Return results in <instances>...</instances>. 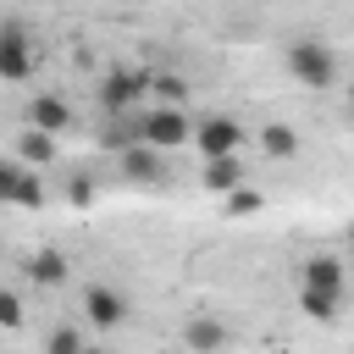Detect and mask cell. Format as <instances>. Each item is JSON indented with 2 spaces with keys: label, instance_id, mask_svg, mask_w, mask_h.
<instances>
[{
  "label": "cell",
  "instance_id": "19",
  "mask_svg": "<svg viewBox=\"0 0 354 354\" xmlns=\"http://www.w3.org/2000/svg\"><path fill=\"white\" fill-rule=\"evenodd\" d=\"M44 354H83V332L77 326H55L44 337Z\"/></svg>",
  "mask_w": 354,
  "mask_h": 354
},
{
  "label": "cell",
  "instance_id": "22",
  "mask_svg": "<svg viewBox=\"0 0 354 354\" xmlns=\"http://www.w3.org/2000/svg\"><path fill=\"white\" fill-rule=\"evenodd\" d=\"M72 205H94V183H72Z\"/></svg>",
  "mask_w": 354,
  "mask_h": 354
},
{
  "label": "cell",
  "instance_id": "17",
  "mask_svg": "<svg viewBox=\"0 0 354 354\" xmlns=\"http://www.w3.org/2000/svg\"><path fill=\"white\" fill-rule=\"evenodd\" d=\"M299 310H304L310 321H337L343 299H337V293H299Z\"/></svg>",
  "mask_w": 354,
  "mask_h": 354
},
{
  "label": "cell",
  "instance_id": "18",
  "mask_svg": "<svg viewBox=\"0 0 354 354\" xmlns=\"http://www.w3.org/2000/svg\"><path fill=\"white\" fill-rule=\"evenodd\" d=\"M221 210L227 216H249V210H266V194H254V188H232V194H221Z\"/></svg>",
  "mask_w": 354,
  "mask_h": 354
},
{
  "label": "cell",
  "instance_id": "12",
  "mask_svg": "<svg viewBox=\"0 0 354 354\" xmlns=\"http://www.w3.org/2000/svg\"><path fill=\"white\" fill-rule=\"evenodd\" d=\"M66 271H72V266H66L61 249H33V254H28V282H39V288H61Z\"/></svg>",
  "mask_w": 354,
  "mask_h": 354
},
{
  "label": "cell",
  "instance_id": "25",
  "mask_svg": "<svg viewBox=\"0 0 354 354\" xmlns=\"http://www.w3.org/2000/svg\"><path fill=\"white\" fill-rule=\"evenodd\" d=\"M83 354H105V348H88V343H83Z\"/></svg>",
  "mask_w": 354,
  "mask_h": 354
},
{
  "label": "cell",
  "instance_id": "21",
  "mask_svg": "<svg viewBox=\"0 0 354 354\" xmlns=\"http://www.w3.org/2000/svg\"><path fill=\"white\" fill-rule=\"evenodd\" d=\"M22 171H28L22 160H6V155H0V205L11 199V188H17V177H22Z\"/></svg>",
  "mask_w": 354,
  "mask_h": 354
},
{
  "label": "cell",
  "instance_id": "7",
  "mask_svg": "<svg viewBox=\"0 0 354 354\" xmlns=\"http://www.w3.org/2000/svg\"><path fill=\"white\" fill-rule=\"evenodd\" d=\"M116 166H122V177L127 183H138V188H160L166 183V149H155V144H127V149H116Z\"/></svg>",
  "mask_w": 354,
  "mask_h": 354
},
{
  "label": "cell",
  "instance_id": "8",
  "mask_svg": "<svg viewBox=\"0 0 354 354\" xmlns=\"http://www.w3.org/2000/svg\"><path fill=\"white\" fill-rule=\"evenodd\" d=\"M343 288H348V266H343V254L321 249V254H310V260L299 266V293H337V299H343Z\"/></svg>",
  "mask_w": 354,
  "mask_h": 354
},
{
  "label": "cell",
  "instance_id": "24",
  "mask_svg": "<svg viewBox=\"0 0 354 354\" xmlns=\"http://www.w3.org/2000/svg\"><path fill=\"white\" fill-rule=\"evenodd\" d=\"M348 116H354V83H348Z\"/></svg>",
  "mask_w": 354,
  "mask_h": 354
},
{
  "label": "cell",
  "instance_id": "5",
  "mask_svg": "<svg viewBox=\"0 0 354 354\" xmlns=\"http://www.w3.org/2000/svg\"><path fill=\"white\" fill-rule=\"evenodd\" d=\"M83 310H88V326H94V332H116V326L127 321L133 299H127L116 282H88V288H83Z\"/></svg>",
  "mask_w": 354,
  "mask_h": 354
},
{
  "label": "cell",
  "instance_id": "15",
  "mask_svg": "<svg viewBox=\"0 0 354 354\" xmlns=\"http://www.w3.org/2000/svg\"><path fill=\"white\" fill-rule=\"evenodd\" d=\"M6 205H11V210H44V171H33V166H28V171L17 177V188H11V199H6Z\"/></svg>",
  "mask_w": 354,
  "mask_h": 354
},
{
  "label": "cell",
  "instance_id": "16",
  "mask_svg": "<svg viewBox=\"0 0 354 354\" xmlns=\"http://www.w3.org/2000/svg\"><path fill=\"white\" fill-rule=\"evenodd\" d=\"M149 94H155V105H183L188 100V77L183 72H149Z\"/></svg>",
  "mask_w": 354,
  "mask_h": 354
},
{
  "label": "cell",
  "instance_id": "14",
  "mask_svg": "<svg viewBox=\"0 0 354 354\" xmlns=\"http://www.w3.org/2000/svg\"><path fill=\"white\" fill-rule=\"evenodd\" d=\"M17 160H22V166H33V171H44V166L55 160V133H39V127H28V133L17 138Z\"/></svg>",
  "mask_w": 354,
  "mask_h": 354
},
{
  "label": "cell",
  "instance_id": "10",
  "mask_svg": "<svg viewBox=\"0 0 354 354\" xmlns=\"http://www.w3.org/2000/svg\"><path fill=\"white\" fill-rule=\"evenodd\" d=\"M22 116H28V127H39V133H55V138L72 127V105H66L61 94H50V88H39V94L28 100V111H22Z\"/></svg>",
  "mask_w": 354,
  "mask_h": 354
},
{
  "label": "cell",
  "instance_id": "20",
  "mask_svg": "<svg viewBox=\"0 0 354 354\" xmlns=\"http://www.w3.org/2000/svg\"><path fill=\"white\" fill-rule=\"evenodd\" d=\"M0 326L6 332L22 326V293H11V288H0Z\"/></svg>",
  "mask_w": 354,
  "mask_h": 354
},
{
  "label": "cell",
  "instance_id": "13",
  "mask_svg": "<svg viewBox=\"0 0 354 354\" xmlns=\"http://www.w3.org/2000/svg\"><path fill=\"white\" fill-rule=\"evenodd\" d=\"M260 155H266V160H293V155H299V133H293L288 122H266V127H260Z\"/></svg>",
  "mask_w": 354,
  "mask_h": 354
},
{
  "label": "cell",
  "instance_id": "11",
  "mask_svg": "<svg viewBox=\"0 0 354 354\" xmlns=\"http://www.w3.org/2000/svg\"><path fill=\"white\" fill-rule=\"evenodd\" d=\"M199 183H205V194H232L243 183V160L238 155H216V160H205Z\"/></svg>",
  "mask_w": 354,
  "mask_h": 354
},
{
  "label": "cell",
  "instance_id": "6",
  "mask_svg": "<svg viewBox=\"0 0 354 354\" xmlns=\"http://www.w3.org/2000/svg\"><path fill=\"white\" fill-rule=\"evenodd\" d=\"M205 160H216V155H238V144H243V127H238V116H199L194 122V138H188Z\"/></svg>",
  "mask_w": 354,
  "mask_h": 354
},
{
  "label": "cell",
  "instance_id": "23",
  "mask_svg": "<svg viewBox=\"0 0 354 354\" xmlns=\"http://www.w3.org/2000/svg\"><path fill=\"white\" fill-rule=\"evenodd\" d=\"M343 249H348V254H354V221H348V232H343Z\"/></svg>",
  "mask_w": 354,
  "mask_h": 354
},
{
  "label": "cell",
  "instance_id": "4",
  "mask_svg": "<svg viewBox=\"0 0 354 354\" xmlns=\"http://www.w3.org/2000/svg\"><path fill=\"white\" fill-rule=\"evenodd\" d=\"M39 66V44L22 22H0V77L6 83H28Z\"/></svg>",
  "mask_w": 354,
  "mask_h": 354
},
{
  "label": "cell",
  "instance_id": "1",
  "mask_svg": "<svg viewBox=\"0 0 354 354\" xmlns=\"http://www.w3.org/2000/svg\"><path fill=\"white\" fill-rule=\"evenodd\" d=\"M282 66H288V77L304 83V88H332V83H337V50H332L326 39H315V33L288 39V44H282Z\"/></svg>",
  "mask_w": 354,
  "mask_h": 354
},
{
  "label": "cell",
  "instance_id": "2",
  "mask_svg": "<svg viewBox=\"0 0 354 354\" xmlns=\"http://www.w3.org/2000/svg\"><path fill=\"white\" fill-rule=\"evenodd\" d=\"M138 138L171 155V149H183L194 138V116L183 105H149V111H138Z\"/></svg>",
  "mask_w": 354,
  "mask_h": 354
},
{
  "label": "cell",
  "instance_id": "3",
  "mask_svg": "<svg viewBox=\"0 0 354 354\" xmlns=\"http://www.w3.org/2000/svg\"><path fill=\"white\" fill-rule=\"evenodd\" d=\"M144 94H149V72L144 66H111L100 77V111L105 116H133Z\"/></svg>",
  "mask_w": 354,
  "mask_h": 354
},
{
  "label": "cell",
  "instance_id": "9",
  "mask_svg": "<svg viewBox=\"0 0 354 354\" xmlns=\"http://www.w3.org/2000/svg\"><path fill=\"white\" fill-rule=\"evenodd\" d=\"M227 343H232V326H227L221 315H205V310H199V315L183 321V348H188V354H221Z\"/></svg>",
  "mask_w": 354,
  "mask_h": 354
}]
</instances>
